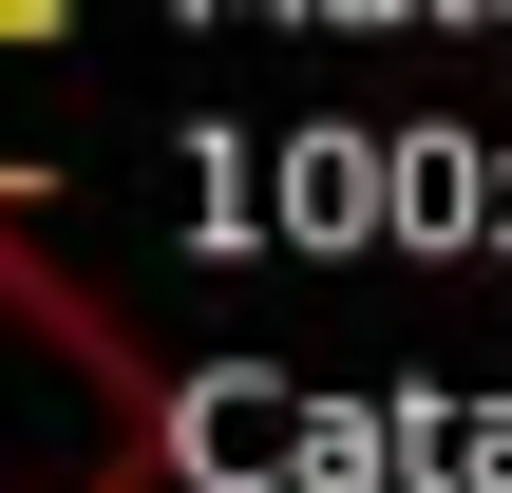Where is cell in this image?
<instances>
[{
    "label": "cell",
    "mask_w": 512,
    "mask_h": 493,
    "mask_svg": "<svg viewBox=\"0 0 512 493\" xmlns=\"http://www.w3.org/2000/svg\"><path fill=\"white\" fill-rule=\"evenodd\" d=\"M95 493H171V437H114V456H95Z\"/></svg>",
    "instance_id": "6da1fadb"
},
{
    "label": "cell",
    "mask_w": 512,
    "mask_h": 493,
    "mask_svg": "<svg viewBox=\"0 0 512 493\" xmlns=\"http://www.w3.org/2000/svg\"><path fill=\"white\" fill-rule=\"evenodd\" d=\"M38 38H76V0H0V57H38Z\"/></svg>",
    "instance_id": "7a4b0ae2"
}]
</instances>
